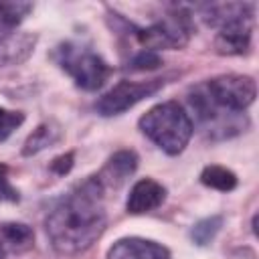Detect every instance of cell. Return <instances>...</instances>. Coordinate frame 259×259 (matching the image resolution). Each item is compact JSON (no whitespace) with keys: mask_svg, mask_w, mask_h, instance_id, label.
I'll list each match as a JSON object with an SVG mask.
<instances>
[{"mask_svg":"<svg viewBox=\"0 0 259 259\" xmlns=\"http://www.w3.org/2000/svg\"><path fill=\"white\" fill-rule=\"evenodd\" d=\"M105 190L95 176L85 178L61 196L45 219V229L55 251L77 255L89 249L105 231Z\"/></svg>","mask_w":259,"mask_h":259,"instance_id":"cell-1","label":"cell"},{"mask_svg":"<svg viewBox=\"0 0 259 259\" xmlns=\"http://www.w3.org/2000/svg\"><path fill=\"white\" fill-rule=\"evenodd\" d=\"M140 130L162 152L176 156L190 142L194 125L190 115L178 101H164L154 105L140 117Z\"/></svg>","mask_w":259,"mask_h":259,"instance_id":"cell-2","label":"cell"},{"mask_svg":"<svg viewBox=\"0 0 259 259\" xmlns=\"http://www.w3.org/2000/svg\"><path fill=\"white\" fill-rule=\"evenodd\" d=\"M53 59L75 81V85L85 91H97L111 75V67L103 61V57H99L83 42H61L55 49Z\"/></svg>","mask_w":259,"mask_h":259,"instance_id":"cell-3","label":"cell"},{"mask_svg":"<svg viewBox=\"0 0 259 259\" xmlns=\"http://www.w3.org/2000/svg\"><path fill=\"white\" fill-rule=\"evenodd\" d=\"M130 34L146 49V51H164V49H182L188 45L192 32H194V22L192 16L182 10L174 8L160 20L152 22L150 26H134L125 22Z\"/></svg>","mask_w":259,"mask_h":259,"instance_id":"cell-4","label":"cell"},{"mask_svg":"<svg viewBox=\"0 0 259 259\" xmlns=\"http://www.w3.org/2000/svg\"><path fill=\"white\" fill-rule=\"evenodd\" d=\"M188 101H190V107L196 113V119L200 121V125L204 127V132L212 140H223V138L237 136L249 123L245 113H233V111H225V109L217 107L208 99L202 85H196L190 91Z\"/></svg>","mask_w":259,"mask_h":259,"instance_id":"cell-5","label":"cell"},{"mask_svg":"<svg viewBox=\"0 0 259 259\" xmlns=\"http://www.w3.org/2000/svg\"><path fill=\"white\" fill-rule=\"evenodd\" d=\"M202 87L217 107L233 113H243L257 97L255 79L249 75H219L202 83Z\"/></svg>","mask_w":259,"mask_h":259,"instance_id":"cell-6","label":"cell"},{"mask_svg":"<svg viewBox=\"0 0 259 259\" xmlns=\"http://www.w3.org/2000/svg\"><path fill=\"white\" fill-rule=\"evenodd\" d=\"M164 87V79H150V81H119L113 85L105 95H101L95 103L97 113L111 117L127 111L142 99L154 95Z\"/></svg>","mask_w":259,"mask_h":259,"instance_id":"cell-7","label":"cell"},{"mask_svg":"<svg viewBox=\"0 0 259 259\" xmlns=\"http://www.w3.org/2000/svg\"><path fill=\"white\" fill-rule=\"evenodd\" d=\"M217 30L219 32L214 36V51L219 55H245L251 47L253 14L239 16Z\"/></svg>","mask_w":259,"mask_h":259,"instance_id":"cell-8","label":"cell"},{"mask_svg":"<svg viewBox=\"0 0 259 259\" xmlns=\"http://www.w3.org/2000/svg\"><path fill=\"white\" fill-rule=\"evenodd\" d=\"M138 168V154L134 150H119L107 158L103 168L95 174L103 190H117Z\"/></svg>","mask_w":259,"mask_h":259,"instance_id":"cell-9","label":"cell"},{"mask_svg":"<svg viewBox=\"0 0 259 259\" xmlns=\"http://www.w3.org/2000/svg\"><path fill=\"white\" fill-rule=\"evenodd\" d=\"M107 259H172V257L170 251L156 241H148L142 237H125L109 247Z\"/></svg>","mask_w":259,"mask_h":259,"instance_id":"cell-10","label":"cell"},{"mask_svg":"<svg viewBox=\"0 0 259 259\" xmlns=\"http://www.w3.org/2000/svg\"><path fill=\"white\" fill-rule=\"evenodd\" d=\"M164 200H166V188L154 178H142L132 186L125 200V208L130 214H144L158 208Z\"/></svg>","mask_w":259,"mask_h":259,"instance_id":"cell-11","label":"cell"},{"mask_svg":"<svg viewBox=\"0 0 259 259\" xmlns=\"http://www.w3.org/2000/svg\"><path fill=\"white\" fill-rule=\"evenodd\" d=\"M38 36L32 32H8L0 34V67L24 63L36 47Z\"/></svg>","mask_w":259,"mask_h":259,"instance_id":"cell-12","label":"cell"},{"mask_svg":"<svg viewBox=\"0 0 259 259\" xmlns=\"http://www.w3.org/2000/svg\"><path fill=\"white\" fill-rule=\"evenodd\" d=\"M247 14H255V6L249 2H221V4H204L202 6V20L212 26V28H221L223 24L239 18V16H247Z\"/></svg>","mask_w":259,"mask_h":259,"instance_id":"cell-13","label":"cell"},{"mask_svg":"<svg viewBox=\"0 0 259 259\" xmlns=\"http://www.w3.org/2000/svg\"><path fill=\"white\" fill-rule=\"evenodd\" d=\"M0 243L14 253L28 251L34 243V233L24 223H0Z\"/></svg>","mask_w":259,"mask_h":259,"instance_id":"cell-14","label":"cell"},{"mask_svg":"<svg viewBox=\"0 0 259 259\" xmlns=\"http://www.w3.org/2000/svg\"><path fill=\"white\" fill-rule=\"evenodd\" d=\"M61 138V130L59 125L55 123H40L24 142V148H22V156H32V154H38L42 152L45 148L53 146L55 142H59Z\"/></svg>","mask_w":259,"mask_h":259,"instance_id":"cell-15","label":"cell"},{"mask_svg":"<svg viewBox=\"0 0 259 259\" xmlns=\"http://www.w3.org/2000/svg\"><path fill=\"white\" fill-rule=\"evenodd\" d=\"M30 10H32L30 2H20V0L0 2V34L14 32L16 26L28 16Z\"/></svg>","mask_w":259,"mask_h":259,"instance_id":"cell-16","label":"cell"},{"mask_svg":"<svg viewBox=\"0 0 259 259\" xmlns=\"http://www.w3.org/2000/svg\"><path fill=\"white\" fill-rule=\"evenodd\" d=\"M200 182L208 188L221 190V192H231L237 186V174L225 166H206L200 172Z\"/></svg>","mask_w":259,"mask_h":259,"instance_id":"cell-17","label":"cell"},{"mask_svg":"<svg viewBox=\"0 0 259 259\" xmlns=\"http://www.w3.org/2000/svg\"><path fill=\"white\" fill-rule=\"evenodd\" d=\"M221 227H223V217H219V214L206 217V219L198 221V223L192 227L190 237H192V241H194L196 245L204 247V245H208V243L217 237V233L221 231Z\"/></svg>","mask_w":259,"mask_h":259,"instance_id":"cell-18","label":"cell"},{"mask_svg":"<svg viewBox=\"0 0 259 259\" xmlns=\"http://www.w3.org/2000/svg\"><path fill=\"white\" fill-rule=\"evenodd\" d=\"M162 65V57L154 51H146L142 49L140 53H136L132 59H130V69L134 71H152V69H158Z\"/></svg>","mask_w":259,"mask_h":259,"instance_id":"cell-19","label":"cell"},{"mask_svg":"<svg viewBox=\"0 0 259 259\" xmlns=\"http://www.w3.org/2000/svg\"><path fill=\"white\" fill-rule=\"evenodd\" d=\"M22 121H24L22 111H12V109L0 107V142H4Z\"/></svg>","mask_w":259,"mask_h":259,"instance_id":"cell-20","label":"cell"},{"mask_svg":"<svg viewBox=\"0 0 259 259\" xmlns=\"http://www.w3.org/2000/svg\"><path fill=\"white\" fill-rule=\"evenodd\" d=\"M20 194L8 180V166L0 164V202H18Z\"/></svg>","mask_w":259,"mask_h":259,"instance_id":"cell-21","label":"cell"},{"mask_svg":"<svg viewBox=\"0 0 259 259\" xmlns=\"http://www.w3.org/2000/svg\"><path fill=\"white\" fill-rule=\"evenodd\" d=\"M73 160H75L73 152H67V154H63V156H57V158L51 162V170H53L55 174H59V176H65V174L73 168Z\"/></svg>","mask_w":259,"mask_h":259,"instance_id":"cell-22","label":"cell"},{"mask_svg":"<svg viewBox=\"0 0 259 259\" xmlns=\"http://www.w3.org/2000/svg\"><path fill=\"white\" fill-rule=\"evenodd\" d=\"M6 257V249H4V245L0 243V259H4Z\"/></svg>","mask_w":259,"mask_h":259,"instance_id":"cell-23","label":"cell"}]
</instances>
